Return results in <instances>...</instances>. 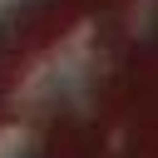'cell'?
I'll use <instances>...</instances> for the list:
<instances>
[{
  "label": "cell",
  "instance_id": "6da1fadb",
  "mask_svg": "<svg viewBox=\"0 0 158 158\" xmlns=\"http://www.w3.org/2000/svg\"><path fill=\"white\" fill-rule=\"evenodd\" d=\"M30 148H35V138L25 133V128H0V158H30Z\"/></svg>",
  "mask_w": 158,
  "mask_h": 158
}]
</instances>
